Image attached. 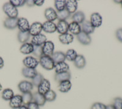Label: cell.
Instances as JSON below:
<instances>
[{
  "label": "cell",
  "mask_w": 122,
  "mask_h": 109,
  "mask_svg": "<svg viewBox=\"0 0 122 109\" xmlns=\"http://www.w3.org/2000/svg\"><path fill=\"white\" fill-rule=\"evenodd\" d=\"M14 91L10 88H6L2 92L1 96L4 101H10L14 97Z\"/></svg>",
  "instance_id": "obj_31"
},
{
  "label": "cell",
  "mask_w": 122,
  "mask_h": 109,
  "mask_svg": "<svg viewBox=\"0 0 122 109\" xmlns=\"http://www.w3.org/2000/svg\"><path fill=\"white\" fill-rule=\"evenodd\" d=\"M30 34L29 31L28 32H21L19 31L18 34V39L20 42L22 44H25L28 42L29 41V38H30Z\"/></svg>",
  "instance_id": "obj_30"
},
{
  "label": "cell",
  "mask_w": 122,
  "mask_h": 109,
  "mask_svg": "<svg viewBox=\"0 0 122 109\" xmlns=\"http://www.w3.org/2000/svg\"><path fill=\"white\" fill-rule=\"evenodd\" d=\"M43 31L47 33H53L56 31V25L53 22L46 21L42 24Z\"/></svg>",
  "instance_id": "obj_14"
},
{
  "label": "cell",
  "mask_w": 122,
  "mask_h": 109,
  "mask_svg": "<svg viewBox=\"0 0 122 109\" xmlns=\"http://www.w3.org/2000/svg\"><path fill=\"white\" fill-rule=\"evenodd\" d=\"M37 88V92L42 94V95H45L48 91L51 90L50 89L51 88V84H50V81L44 78Z\"/></svg>",
  "instance_id": "obj_10"
},
{
  "label": "cell",
  "mask_w": 122,
  "mask_h": 109,
  "mask_svg": "<svg viewBox=\"0 0 122 109\" xmlns=\"http://www.w3.org/2000/svg\"><path fill=\"white\" fill-rule=\"evenodd\" d=\"M23 63L26 67L36 69L39 65V61H38L37 59L33 56H29L24 58L23 60Z\"/></svg>",
  "instance_id": "obj_4"
},
{
  "label": "cell",
  "mask_w": 122,
  "mask_h": 109,
  "mask_svg": "<svg viewBox=\"0 0 122 109\" xmlns=\"http://www.w3.org/2000/svg\"><path fill=\"white\" fill-rule=\"evenodd\" d=\"M44 96L45 98L46 101L52 102V101H54L56 99V93L53 90H50V91H48L45 94Z\"/></svg>",
  "instance_id": "obj_36"
},
{
  "label": "cell",
  "mask_w": 122,
  "mask_h": 109,
  "mask_svg": "<svg viewBox=\"0 0 122 109\" xmlns=\"http://www.w3.org/2000/svg\"><path fill=\"white\" fill-rule=\"evenodd\" d=\"M44 0H34V5L37 6H41L44 4Z\"/></svg>",
  "instance_id": "obj_44"
},
{
  "label": "cell",
  "mask_w": 122,
  "mask_h": 109,
  "mask_svg": "<svg viewBox=\"0 0 122 109\" xmlns=\"http://www.w3.org/2000/svg\"><path fill=\"white\" fill-rule=\"evenodd\" d=\"M45 17L47 21L53 22L57 19V12L52 7H48L45 11Z\"/></svg>",
  "instance_id": "obj_12"
},
{
  "label": "cell",
  "mask_w": 122,
  "mask_h": 109,
  "mask_svg": "<svg viewBox=\"0 0 122 109\" xmlns=\"http://www.w3.org/2000/svg\"><path fill=\"white\" fill-rule=\"evenodd\" d=\"M18 89L23 94L26 93L30 92L33 89V85L32 82H30L27 80H23L19 83L18 85Z\"/></svg>",
  "instance_id": "obj_5"
},
{
  "label": "cell",
  "mask_w": 122,
  "mask_h": 109,
  "mask_svg": "<svg viewBox=\"0 0 122 109\" xmlns=\"http://www.w3.org/2000/svg\"><path fill=\"white\" fill-rule=\"evenodd\" d=\"M51 58L55 64L61 63V62H64L66 60L65 53L62 52H54L53 54L51 56Z\"/></svg>",
  "instance_id": "obj_28"
},
{
  "label": "cell",
  "mask_w": 122,
  "mask_h": 109,
  "mask_svg": "<svg viewBox=\"0 0 122 109\" xmlns=\"http://www.w3.org/2000/svg\"><path fill=\"white\" fill-rule=\"evenodd\" d=\"M54 44L52 41H47L42 45L43 55L51 56L54 53Z\"/></svg>",
  "instance_id": "obj_3"
},
{
  "label": "cell",
  "mask_w": 122,
  "mask_h": 109,
  "mask_svg": "<svg viewBox=\"0 0 122 109\" xmlns=\"http://www.w3.org/2000/svg\"><path fill=\"white\" fill-rule=\"evenodd\" d=\"M106 109H115V108L112 105H109L106 106Z\"/></svg>",
  "instance_id": "obj_47"
},
{
  "label": "cell",
  "mask_w": 122,
  "mask_h": 109,
  "mask_svg": "<svg viewBox=\"0 0 122 109\" xmlns=\"http://www.w3.org/2000/svg\"><path fill=\"white\" fill-rule=\"evenodd\" d=\"M21 96H22L23 104L25 105H28L33 101V94L30 92L23 93Z\"/></svg>",
  "instance_id": "obj_34"
},
{
  "label": "cell",
  "mask_w": 122,
  "mask_h": 109,
  "mask_svg": "<svg viewBox=\"0 0 122 109\" xmlns=\"http://www.w3.org/2000/svg\"><path fill=\"white\" fill-rule=\"evenodd\" d=\"M81 30L82 32L89 35L94 32L95 28L92 26L90 21H84L81 25Z\"/></svg>",
  "instance_id": "obj_23"
},
{
  "label": "cell",
  "mask_w": 122,
  "mask_h": 109,
  "mask_svg": "<svg viewBox=\"0 0 122 109\" xmlns=\"http://www.w3.org/2000/svg\"><path fill=\"white\" fill-rule=\"evenodd\" d=\"M17 27L19 29L20 31L21 32H28L29 30L30 25L28 20L25 18H19L18 19Z\"/></svg>",
  "instance_id": "obj_11"
},
{
  "label": "cell",
  "mask_w": 122,
  "mask_h": 109,
  "mask_svg": "<svg viewBox=\"0 0 122 109\" xmlns=\"http://www.w3.org/2000/svg\"><path fill=\"white\" fill-rule=\"evenodd\" d=\"M39 63L43 68L47 71L53 69L56 64L53 60L52 59L51 56H45V55H43L42 57L40 58Z\"/></svg>",
  "instance_id": "obj_2"
},
{
  "label": "cell",
  "mask_w": 122,
  "mask_h": 109,
  "mask_svg": "<svg viewBox=\"0 0 122 109\" xmlns=\"http://www.w3.org/2000/svg\"><path fill=\"white\" fill-rule=\"evenodd\" d=\"M32 53H33L34 56H37V57H42L43 56L42 46H34V51Z\"/></svg>",
  "instance_id": "obj_38"
},
{
  "label": "cell",
  "mask_w": 122,
  "mask_h": 109,
  "mask_svg": "<svg viewBox=\"0 0 122 109\" xmlns=\"http://www.w3.org/2000/svg\"><path fill=\"white\" fill-rule=\"evenodd\" d=\"M72 84L70 80H65L59 83L58 86V90L60 92L67 93L71 90Z\"/></svg>",
  "instance_id": "obj_18"
},
{
  "label": "cell",
  "mask_w": 122,
  "mask_h": 109,
  "mask_svg": "<svg viewBox=\"0 0 122 109\" xmlns=\"http://www.w3.org/2000/svg\"><path fill=\"white\" fill-rule=\"evenodd\" d=\"M9 3H11L13 6L17 8L18 7L24 6L26 3V0H10Z\"/></svg>",
  "instance_id": "obj_39"
},
{
  "label": "cell",
  "mask_w": 122,
  "mask_h": 109,
  "mask_svg": "<svg viewBox=\"0 0 122 109\" xmlns=\"http://www.w3.org/2000/svg\"><path fill=\"white\" fill-rule=\"evenodd\" d=\"M106 105H104V104L100 103V102H96L94 103L92 106L91 109H106Z\"/></svg>",
  "instance_id": "obj_41"
},
{
  "label": "cell",
  "mask_w": 122,
  "mask_h": 109,
  "mask_svg": "<svg viewBox=\"0 0 122 109\" xmlns=\"http://www.w3.org/2000/svg\"><path fill=\"white\" fill-rule=\"evenodd\" d=\"M44 79V77L42 76L41 74H39V73H37L36 76H35L32 80V83L33 85V86H35V87H38L39 85L40 84V83L42 82V80Z\"/></svg>",
  "instance_id": "obj_37"
},
{
  "label": "cell",
  "mask_w": 122,
  "mask_h": 109,
  "mask_svg": "<svg viewBox=\"0 0 122 109\" xmlns=\"http://www.w3.org/2000/svg\"><path fill=\"white\" fill-rule=\"evenodd\" d=\"M78 9V1L76 0H68L66 1L65 9L70 14H75Z\"/></svg>",
  "instance_id": "obj_13"
},
{
  "label": "cell",
  "mask_w": 122,
  "mask_h": 109,
  "mask_svg": "<svg viewBox=\"0 0 122 109\" xmlns=\"http://www.w3.org/2000/svg\"><path fill=\"white\" fill-rule=\"evenodd\" d=\"M2 90V85H1V83H0V91H1V90Z\"/></svg>",
  "instance_id": "obj_49"
},
{
  "label": "cell",
  "mask_w": 122,
  "mask_h": 109,
  "mask_svg": "<svg viewBox=\"0 0 122 109\" xmlns=\"http://www.w3.org/2000/svg\"><path fill=\"white\" fill-rule=\"evenodd\" d=\"M65 4H66V1L65 0H56L54 1V6L57 12L65 10Z\"/></svg>",
  "instance_id": "obj_35"
},
{
  "label": "cell",
  "mask_w": 122,
  "mask_h": 109,
  "mask_svg": "<svg viewBox=\"0 0 122 109\" xmlns=\"http://www.w3.org/2000/svg\"><path fill=\"white\" fill-rule=\"evenodd\" d=\"M42 30H43L42 24L41 23L36 22L33 23L31 25H30L29 33L30 36H35L41 34Z\"/></svg>",
  "instance_id": "obj_6"
},
{
  "label": "cell",
  "mask_w": 122,
  "mask_h": 109,
  "mask_svg": "<svg viewBox=\"0 0 122 109\" xmlns=\"http://www.w3.org/2000/svg\"><path fill=\"white\" fill-rule=\"evenodd\" d=\"M121 5H122V3H121Z\"/></svg>",
  "instance_id": "obj_50"
},
{
  "label": "cell",
  "mask_w": 122,
  "mask_h": 109,
  "mask_svg": "<svg viewBox=\"0 0 122 109\" xmlns=\"http://www.w3.org/2000/svg\"><path fill=\"white\" fill-rule=\"evenodd\" d=\"M37 71L36 69L28 68V67H24L22 69L23 76L26 78H33L37 74Z\"/></svg>",
  "instance_id": "obj_22"
},
{
  "label": "cell",
  "mask_w": 122,
  "mask_h": 109,
  "mask_svg": "<svg viewBox=\"0 0 122 109\" xmlns=\"http://www.w3.org/2000/svg\"><path fill=\"white\" fill-rule=\"evenodd\" d=\"M65 58L69 61H74L76 59V56H78L77 52L74 49H69L65 53Z\"/></svg>",
  "instance_id": "obj_33"
},
{
  "label": "cell",
  "mask_w": 122,
  "mask_h": 109,
  "mask_svg": "<svg viewBox=\"0 0 122 109\" xmlns=\"http://www.w3.org/2000/svg\"><path fill=\"white\" fill-rule=\"evenodd\" d=\"M18 18H12L7 17L4 22V27L9 29H15L17 27V23H18Z\"/></svg>",
  "instance_id": "obj_20"
},
{
  "label": "cell",
  "mask_w": 122,
  "mask_h": 109,
  "mask_svg": "<svg viewBox=\"0 0 122 109\" xmlns=\"http://www.w3.org/2000/svg\"><path fill=\"white\" fill-rule=\"evenodd\" d=\"M68 31H70V34H71L72 35L77 36L82 31L81 27L79 23L72 22L68 25Z\"/></svg>",
  "instance_id": "obj_17"
},
{
  "label": "cell",
  "mask_w": 122,
  "mask_h": 109,
  "mask_svg": "<svg viewBox=\"0 0 122 109\" xmlns=\"http://www.w3.org/2000/svg\"><path fill=\"white\" fill-rule=\"evenodd\" d=\"M54 69L55 70L56 74H59V73L68 72L69 71L70 67L68 64L64 61L56 64Z\"/></svg>",
  "instance_id": "obj_21"
},
{
  "label": "cell",
  "mask_w": 122,
  "mask_h": 109,
  "mask_svg": "<svg viewBox=\"0 0 122 109\" xmlns=\"http://www.w3.org/2000/svg\"><path fill=\"white\" fill-rule=\"evenodd\" d=\"M4 60H3V59L2 58L1 56H0V69L1 68H3V66H4Z\"/></svg>",
  "instance_id": "obj_46"
},
{
  "label": "cell",
  "mask_w": 122,
  "mask_h": 109,
  "mask_svg": "<svg viewBox=\"0 0 122 109\" xmlns=\"http://www.w3.org/2000/svg\"><path fill=\"white\" fill-rule=\"evenodd\" d=\"M18 109H28V107H27L26 105H21V106Z\"/></svg>",
  "instance_id": "obj_48"
},
{
  "label": "cell",
  "mask_w": 122,
  "mask_h": 109,
  "mask_svg": "<svg viewBox=\"0 0 122 109\" xmlns=\"http://www.w3.org/2000/svg\"><path fill=\"white\" fill-rule=\"evenodd\" d=\"M3 11L7 15L8 18H15L18 16V11L17 7L14 6L9 2L6 3L3 6Z\"/></svg>",
  "instance_id": "obj_1"
},
{
  "label": "cell",
  "mask_w": 122,
  "mask_h": 109,
  "mask_svg": "<svg viewBox=\"0 0 122 109\" xmlns=\"http://www.w3.org/2000/svg\"><path fill=\"white\" fill-rule=\"evenodd\" d=\"M59 40L63 44L68 45L73 42L74 40V36L71 34L67 33L64 34H60L59 36Z\"/></svg>",
  "instance_id": "obj_19"
},
{
  "label": "cell",
  "mask_w": 122,
  "mask_h": 109,
  "mask_svg": "<svg viewBox=\"0 0 122 109\" xmlns=\"http://www.w3.org/2000/svg\"><path fill=\"white\" fill-rule=\"evenodd\" d=\"M57 15L59 21H66V20L68 19L71 16V14L66 9L62 11L57 12Z\"/></svg>",
  "instance_id": "obj_32"
},
{
  "label": "cell",
  "mask_w": 122,
  "mask_h": 109,
  "mask_svg": "<svg viewBox=\"0 0 122 109\" xmlns=\"http://www.w3.org/2000/svg\"><path fill=\"white\" fill-rule=\"evenodd\" d=\"M21 105H23V100L21 95H14L9 101V106L12 109H18Z\"/></svg>",
  "instance_id": "obj_7"
},
{
  "label": "cell",
  "mask_w": 122,
  "mask_h": 109,
  "mask_svg": "<svg viewBox=\"0 0 122 109\" xmlns=\"http://www.w3.org/2000/svg\"><path fill=\"white\" fill-rule=\"evenodd\" d=\"M75 66L78 69H82L85 67L86 65V61L84 56L81 54H79L76 56V59L74 61Z\"/></svg>",
  "instance_id": "obj_26"
},
{
  "label": "cell",
  "mask_w": 122,
  "mask_h": 109,
  "mask_svg": "<svg viewBox=\"0 0 122 109\" xmlns=\"http://www.w3.org/2000/svg\"><path fill=\"white\" fill-rule=\"evenodd\" d=\"M90 22L95 28L101 27L103 23V18L99 13H93L90 16Z\"/></svg>",
  "instance_id": "obj_8"
},
{
  "label": "cell",
  "mask_w": 122,
  "mask_h": 109,
  "mask_svg": "<svg viewBox=\"0 0 122 109\" xmlns=\"http://www.w3.org/2000/svg\"><path fill=\"white\" fill-rule=\"evenodd\" d=\"M112 105L115 109H122V98L119 97L115 98Z\"/></svg>",
  "instance_id": "obj_40"
},
{
  "label": "cell",
  "mask_w": 122,
  "mask_h": 109,
  "mask_svg": "<svg viewBox=\"0 0 122 109\" xmlns=\"http://www.w3.org/2000/svg\"><path fill=\"white\" fill-rule=\"evenodd\" d=\"M77 39L81 44L84 45H89L92 42V39L90 36L82 31L77 35Z\"/></svg>",
  "instance_id": "obj_15"
},
{
  "label": "cell",
  "mask_w": 122,
  "mask_h": 109,
  "mask_svg": "<svg viewBox=\"0 0 122 109\" xmlns=\"http://www.w3.org/2000/svg\"><path fill=\"white\" fill-rule=\"evenodd\" d=\"M46 41H47V38L46 36L41 33L32 37L30 43L34 46H42Z\"/></svg>",
  "instance_id": "obj_9"
},
{
  "label": "cell",
  "mask_w": 122,
  "mask_h": 109,
  "mask_svg": "<svg viewBox=\"0 0 122 109\" xmlns=\"http://www.w3.org/2000/svg\"><path fill=\"white\" fill-rule=\"evenodd\" d=\"M73 22L77 23L82 24L85 21V14L82 11L76 12L72 16Z\"/></svg>",
  "instance_id": "obj_29"
},
{
  "label": "cell",
  "mask_w": 122,
  "mask_h": 109,
  "mask_svg": "<svg viewBox=\"0 0 122 109\" xmlns=\"http://www.w3.org/2000/svg\"><path fill=\"white\" fill-rule=\"evenodd\" d=\"M68 25L67 21H59L56 25V31L60 34L67 33L68 31Z\"/></svg>",
  "instance_id": "obj_16"
},
{
  "label": "cell",
  "mask_w": 122,
  "mask_h": 109,
  "mask_svg": "<svg viewBox=\"0 0 122 109\" xmlns=\"http://www.w3.org/2000/svg\"><path fill=\"white\" fill-rule=\"evenodd\" d=\"M26 3L28 6H29V7H32L33 6H34V0H28V1H26Z\"/></svg>",
  "instance_id": "obj_45"
},
{
  "label": "cell",
  "mask_w": 122,
  "mask_h": 109,
  "mask_svg": "<svg viewBox=\"0 0 122 109\" xmlns=\"http://www.w3.org/2000/svg\"><path fill=\"white\" fill-rule=\"evenodd\" d=\"M116 37L120 42H122V28H120L117 30Z\"/></svg>",
  "instance_id": "obj_43"
},
{
  "label": "cell",
  "mask_w": 122,
  "mask_h": 109,
  "mask_svg": "<svg viewBox=\"0 0 122 109\" xmlns=\"http://www.w3.org/2000/svg\"><path fill=\"white\" fill-rule=\"evenodd\" d=\"M71 74L69 71L65 72L59 73V74H56L54 76V79L56 82L60 83L65 80H70Z\"/></svg>",
  "instance_id": "obj_25"
},
{
  "label": "cell",
  "mask_w": 122,
  "mask_h": 109,
  "mask_svg": "<svg viewBox=\"0 0 122 109\" xmlns=\"http://www.w3.org/2000/svg\"><path fill=\"white\" fill-rule=\"evenodd\" d=\"M20 51L21 53L25 54H29L32 53L34 51V45L31 43H29V42L23 44L20 49Z\"/></svg>",
  "instance_id": "obj_24"
},
{
  "label": "cell",
  "mask_w": 122,
  "mask_h": 109,
  "mask_svg": "<svg viewBox=\"0 0 122 109\" xmlns=\"http://www.w3.org/2000/svg\"><path fill=\"white\" fill-rule=\"evenodd\" d=\"M27 107L28 109H40L39 108V105H37L36 102H34V101L30 102L29 104L27 105Z\"/></svg>",
  "instance_id": "obj_42"
},
{
  "label": "cell",
  "mask_w": 122,
  "mask_h": 109,
  "mask_svg": "<svg viewBox=\"0 0 122 109\" xmlns=\"http://www.w3.org/2000/svg\"><path fill=\"white\" fill-rule=\"evenodd\" d=\"M33 101L39 106H43L46 102L44 95H42L38 92L35 93L33 94Z\"/></svg>",
  "instance_id": "obj_27"
}]
</instances>
